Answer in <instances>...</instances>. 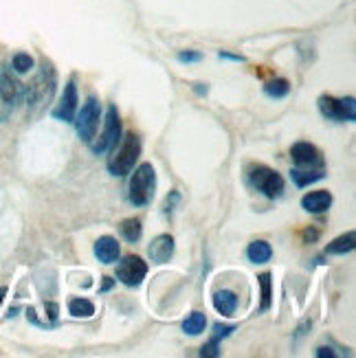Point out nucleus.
Returning a JSON list of instances; mask_svg holds the SVG:
<instances>
[{
	"label": "nucleus",
	"mask_w": 356,
	"mask_h": 358,
	"mask_svg": "<svg viewBox=\"0 0 356 358\" xmlns=\"http://www.w3.org/2000/svg\"><path fill=\"white\" fill-rule=\"evenodd\" d=\"M141 156V141L134 132L123 134V139H119V145L112 147V152L108 156V172L112 176H128L134 165H137Z\"/></svg>",
	"instance_id": "f257e3e1"
},
{
	"label": "nucleus",
	"mask_w": 356,
	"mask_h": 358,
	"mask_svg": "<svg viewBox=\"0 0 356 358\" xmlns=\"http://www.w3.org/2000/svg\"><path fill=\"white\" fill-rule=\"evenodd\" d=\"M53 92H55V71H53V66L44 62L40 73L34 77V81L27 86L29 112H40L51 99H53Z\"/></svg>",
	"instance_id": "f03ea898"
},
{
	"label": "nucleus",
	"mask_w": 356,
	"mask_h": 358,
	"mask_svg": "<svg viewBox=\"0 0 356 358\" xmlns=\"http://www.w3.org/2000/svg\"><path fill=\"white\" fill-rule=\"evenodd\" d=\"M156 172L152 163H141L130 178V203L137 207H148L154 198Z\"/></svg>",
	"instance_id": "7ed1b4c3"
},
{
	"label": "nucleus",
	"mask_w": 356,
	"mask_h": 358,
	"mask_svg": "<svg viewBox=\"0 0 356 358\" xmlns=\"http://www.w3.org/2000/svg\"><path fill=\"white\" fill-rule=\"evenodd\" d=\"M99 119H101L99 101L95 97H88L86 103L81 106V110L75 114V119H73V121H75L77 134L86 143H92V139H95V132L99 128Z\"/></svg>",
	"instance_id": "20e7f679"
},
{
	"label": "nucleus",
	"mask_w": 356,
	"mask_h": 358,
	"mask_svg": "<svg viewBox=\"0 0 356 358\" xmlns=\"http://www.w3.org/2000/svg\"><path fill=\"white\" fill-rule=\"evenodd\" d=\"M249 178L257 192H262L266 198H279L284 192V178H281L275 170H270L266 165L251 167Z\"/></svg>",
	"instance_id": "39448f33"
},
{
	"label": "nucleus",
	"mask_w": 356,
	"mask_h": 358,
	"mask_svg": "<svg viewBox=\"0 0 356 358\" xmlns=\"http://www.w3.org/2000/svg\"><path fill=\"white\" fill-rule=\"evenodd\" d=\"M319 110L326 119L332 121H354L356 119V101L354 97H345V99H337L330 97V94H323L319 97Z\"/></svg>",
	"instance_id": "423d86ee"
},
{
	"label": "nucleus",
	"mask_w": 356,
	"mask_h": 358,
	"mask_svg": "<svg viewBox=\"0 0 356 358\" xmlns=\"http://www.w3.org/2000/svg\"><path fill=\"white\" fill-rule=\"evenodd\" d=\"M121 139V119H119V112L114 106L108 108L106 112V121H103V130H101V136L92 143V152L95 154H103L112 150L114 145L119 143Z\"/></svg>",
	"instance_id": "0eeeda50"
},
{
	"label": "nucleus",
	"mask_w": 356,
	"mask_h": 358,
	"mask_svg": "<svg viewBox=\"0 0 356 358\" xmlns=\"http://www.w3.org/2000/svg\"><path fill=\"white\" fill-rule=\"evenodd\" d=\"M145 275H148V264H145V261L137 255L123 257L117 264V279L121 283H125V286H130V288L141 286V281L145 279Z\"/></svg>",
	"instance_id": "6e6552de"
},
{
	"label": "nucleus",
	"mask_w": 356,
	"mask_h": 358,
	"mask_svg": "<svg viewBox=\"0 0 356 358\" xmlns=\"http://www.w3.org/2000/svg\"><path fill=\"white\" fill-rule=\"evenodd\" d=\"M77 103H79V99H77V86H75V79H71L66 86H64V92H62L58 108L53 110V117L60 119V121L73 123V119H75V114H77Z\"/></svg>",
	"instance_id": "1a4fd4ad"
},
{
	"label": "nucleus",
	"mask_w": 356,
	"mask_h": 358,
	"mask_svg": "<svg viewBox=\"0 0 356 358\" xmlns=\"http://www.w3.org/2000/svg\"><path fill=\"white\" fill-rule=\"evenodd\" d=\"M23 97V84L16 79L12 71H7L5 66L0 68V99H3L7 106H16Z\"/></svg>",
	"instance_id": "9d476101"
},
{
	"label": "nucleus",
	"mask_w": 356,
	"mask_h": 358,
	"mask_svg": "<svg viewBox=\"0 0 356 358\" xmlns=\"http://www.w3.org/2000/svg\"><path fill=\"white\" fill-rule=\"evenodd\" d=\"M148 255L154 264H165V261H170L174 255V238L167 233L156 235L148 246Z\"/></svg>",
	"instance_id": "9b49d317"
},
{
	"label": "nucleus",
	"mask_w": 356,
	"mask_h": 358,
	"mask_svg": "<svg viewBox=\"0 0 356 358\" xmlns=\"http://www.w3.org/2000/svg\"><path fill=\"white\" fill-rule=\"evenodd\" d=\"M119 253H121L119 242L110 235H103L95 242V255L101 264H114L119 259Z\"/></svg>",
	"instance_id": "f8f14e48"
},
{
	"label": "nucleus",
	"mask_w": 356,
	"mask_h": 358,
	"mask_svg": "<svg viewBox=\"0 0 356 358\" xmlns=\"http://www.w3.org/2000/svg\"><path fill=\"white\" fill-rule=\"evenodd\" d=\"M301 207L308 214H323L332 207V194L330 192H310L301 198Z\"/></svg>",
	"instance_id": "ddd939ff"
},
{
	"label": "nucleus",
	"mask_w": 356,
	"mask_h": 358,
	"mask_svg": "<svg viewBox=\"0 0 356 358\" xmlns=\"http://www.w3.org/2000/svg\"><path fill=\"white\" fill-rule=\"evenodd\" d=\"M290 156H292V161H295L297 165H306V167L321 163L317 147L310 145V143H303V141L301 143H295V145L290 147Z\"/></svg>",
	"instance_id": "4468645a"
},
{
	"label": "nucleus",
	"mask_w": 356,
	"mask_h": 358,
	"mask_svg": "<svg viewBox=\"0 0 356 358\" xmlns=\"http://www.w3.org/2000/svg\"><path fill=\"white\" fill-rule=\"evenodd\" d=\"M214 308L222 314V317H233L238 308V294L231 290H218L214 294Z\"/></svg>",
	"instance_id": "2eb2a0df"
},
{
	"label": "nucleus",
	"mask_w": 356,
	"mask_h": 358,
	"mask_svg": "<svg viewBox=\"0 0 356 358\" xmlns=\"http://www.w3.org/2000/svg\"><path fill=\"white\" fill-rule=\"evenodd\" d=\"M246 257L253 261V264H266V261L273 257V248H270L268 242L264 240H255L251 242L246 248Z\"/></svg>",
	"instance_id": "dca6fc26"
},
{
	"label": "nucleus",
	"mask_w": 356,
	"mask_h": 358,
	"mask_svg": "<svg viewBox=\"0 0 356 358\" xmlns=\"http://www.w3.org/2000/svg\"><path fill=\"white\" fill-rule=\"evenodd\" d=\"M354 246H356V235H354V231H350V233L332 240L326 246V253H330V255H345V253L354 251Z\"/></svg>",
	"instance_id": "f3484780"
},
{
	"label": "nucleus",
	"mask_w": 356,
	"mask_h": 358,
	"mask_svg": "<svg viewBox=\"0 0 356 358\" xmlns=\"http://www.w3.org/2000/svg\"><path fill=\"white\" fill-rule=\"evenodd\" d=\"M119 231H121L123 240H128L130 244H134V242H139V240H141V233H143L141 220H137V218H128V220H123L121 227H119Z\"/></svg>",
	"instance_id": "a211bd4d"
},
{
	"label": "nucleus",
	"mask_w": 356,
	"mask_h": 358,
	"mask_svg": "<svg viewBox=\"0 0 356 358\" xmlns=\"http://www.w3.org/2000/svg\"><path fill=\"white\" fill-rule=\"evenodd\" d=\"M68 312L77 319H90L92 314H95V305H92L88 299H71Z\"/></svg>",
	"instance_id": "6ab92c4d"
},
{
	"label": "nucleus",
	"mask_w": 356,
	"mask_h": 358,
	"mask_svg": "<svg viewBox=\"0 0 356 358\" xmlns=\"http://www.w3.org/2000/svg\"><path fill=\"white\" fill-rule=\"evenodd\" d=\"M205 325H207L205 314L203 312H192L190 317L185 319L183 330H185V334H190V336H198L201 332H205Z\"/></svg>",
	"instance_id": "aec40b11"
},
{
	"label": "nucleus",
	"mask_w": 356,
	"mask_h": 358,
	"mask_svg": "<svg viewBox=\"0 0 356 358\" xmlns=\"http://www.w3.org/2000/svg\"><path fill=\"white\" fill-rule=\"evenodd\" d=\"M323 176H326V174H323V170H317V172L290 170V178H292V183H295L297 187H308V185H312V183L321 181Z\"/></svg>",
	"instance_id": "412c9836"
},
{
	"label": "nucleus",
	"mask_w": 356,
	"mask_h": 358,
	"mask_svg": "<svg viewBox=\"0 0 356 358\" xmlns=\"http://www.w3.org/2000/svg\"><path fill=\"white\" fill-rule=\"evenodd\" d=\"M264 92L268 94V97L281 99V97H286V94L290 92V84L286 79H270V81H266Z\"/></svg>",
	"instance_id": "4be33fe9"
},
{
	"label": "nucleus",
	"mask_w": 356,
	"mask_h": 358,
	"mask_svg": "<svg viewBox=\"0 0 356 358\" xmlns=\"http://www.w3.org/2000/svg\"><path fill=\"white\" fill-rule=\"evenodd\" d=\"M257 283H259V290H262V305L259 310H268L270 308V275L268 272H262V275L257 277Z\"/></svg>",
	"instance_id": "5701e85b"
},
{
	"label": "nucleus",
	"mask_w": 356,
	"mask_h": 358,
	"mask_svg": "<svg viewBox=\"0 0 356 358\" xmlns=\"http://www.w3.org/2000/svg\"><path fill=\"white\" fill-rule=\"evenodd\" d=\"M34 57H31L29 53H23V51H20V53H16L14 57H12V66H14V71L16 73H20V75H25V73H29L31 68H34Z\"/></svg>",
	"instance_id": "b1692460"
},
{
	"label": "nucleus",
	"mask_w": 356,
	"mask_h": 358,
	"mask_svg": "<svg viewBox=\"0 0 356 358\" xmlns=\"http://www.w3.org/2000/svg\"><path fill=\"white\" fill-rule=\"evenodd\" d=\"M216 334L212 336V343H220V339H227V336L229 334H231V332H236V328H233V325H225V328H222V325H216Z\"/></svg>",
	"instance_id": "393cba45"
},
{
	"label": "nucleus",
	"mask_w": 356,
	"mask_h": 358,
	"mask_svg": "<svg viewBox=\"0 0 356 358\" xmlns=\"http://www.w3.org/2000/svg\"><path fill=\"white\" fill-rule=\"evenodd\" d=\"M178 60L190 64V62H201L203 53H198V51H181V53H178Z\"/></svg>",
	"instance_id": "a878e982"
},
{
	"label": "nucleus",
	"mask_w": 356,
	"mask_h": 358,
	"mask_svg": "<svg viewBox=\"0 0 356 358\" xmlns=\"http://www.w3.org/2000/svg\"><path fill=\"white\" fill-rule=\"evenodd\" d=\"M201 356H220V350H218V345L209 341V345H205L203 350H201Z\"/></svg>",
	"instance_id": "bb28decb"
},
{
	"label": "nucleus",
	"mask_w": 356,
	"mask_h": 358,
	"mask_svg": "<svg viewBox=\"0 0 356 358\" xmlns=\"http://www.w3.org/2000/svg\"><path fill=\"white\" fill-rule=\"evenodd\" d=\"M220 60H233V62H244L242 55H233V53H227V51H220Z\"/></svg>",
	"instance_id": "cd10ccee"
},
{
	"label": "nucleus",
	"mask_w": 356,
	"mask_h": 358,
	"mask_svg": "<svg viewBox=\"0 0 356 358\" xmlns=\"http://www.w3.org/2000/svg\"><path fill=\"white\" fill-rule=\"evenodd\" d=\"M317 356H319V358H323V356L334 358V356H337V352H332L330 347H319V350H317Z\"/></svg>",
	"instance_id": "c85d7f7f"
},
{
	"label": "nucleus",
	"mask_w": 356,
	"mask_h": 358,
	"mask_svg": "<svg viewBox=\"0 0 356 358\" xmlns=\"http://www.w3.org/2000/svg\"><path fill=\"white\" fill-rule=\"evenodd\" d=\"M47 312H49V319H58V305L55 303H47Z\"/></svg>",
	"instance_id": "c756f323"
},
{
	"label": "nucleus",
	"mask_w": 356,
	"mask_h": 358,
	"mask_svg": "<svg viewBox=\"0 0 356 358\" xmlns=\"http://www.w3.org/2000/svg\"><path fill=\"white\" fill-rule=\"evenodd\" d=\"M103 279H106V281H103V290H108L112 286V279L110 277H103Z\"/></svg>",
	"instance_id": "7c9ffc66"
},
{
	"label": "nucleus",
	"mask_w": 356,
	"mask_h": 358,
	"mask_svg": "<svg viewBox=\"0 0 356 358\" xmlns=\"http://www.w3.org/2000/svg\"><path fill=\"white\" fill-rule=\"evenodd\" d=\"M5 294H7V288H0V305H3V299H5Z\"/></svg>",
	"instance_id": "2f4dec72"
}]
</instances>
